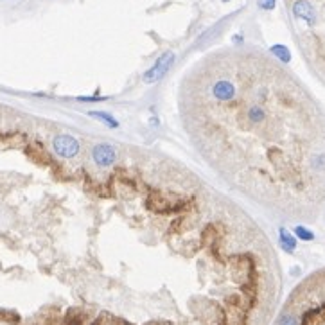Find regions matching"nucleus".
I'll return each mask as SVG.
<instances>
[{
  "mask_svg": "<svg viewBox=\"0 0 325 325\" xmlns=\"http://www.w3.org/2000/svg\"><path fill=\"white\" fill-rule=\"evenodd\" d=\"M180 115L190 144L230 189L280 218L314 223L325 207V111L257 49L216 50L187 72Z\"/></svg>",
  "mask_w": 325,
  "mask_h": 325,
  "instance_id": "1",
  "label": "nucleus"
},
{
  "mask_svg": "<svg viewBox=\"0 0 325 325\" xmlns=\"http://www.w3.org/2000/svg\"><path fill=\"white\" fill-rule=\"evenodd\" d=\"M275 325H325V270L296 289Z\"/></svg>",
  "mask_w": 325,
  "mask_h": 325,
  "instance_id": "2",
  "label": "nucleus"
},
{
  "mask_svg": "<svg viewBox=\"0 0 325 325\" xmlns=\"http://www.w3.org/2000/svg\"><path fill=\"white\" fill-rule=\"evenodd\" d=\"M174 59H176V56H174L173 50H165L160 58H158L157 61L153 63V65L144 72V76H142L144 81L146 83H155V81H158V79H162L169 72V69L173 67Z\"/></svg>",
  "mask_w": 325,
  "mask_h": 325,
  "instance_id": "3",
  "label": "nucleus"
},
{
  "mask_svg": "<svg viewBox=\"0 0 325 325\" xmlns=\"http://www.w3.org/2000/svg\"><path fill=\"white\" fill-rule=\"evenodd\" d=\"M52 149L63 158H74L79 153V142L69 133H59L52 139Z\"/></svg>",
  "mask_w": 325,
  "mask_h": 325,
  "instance_id": "4",
  "label": "nucleus"
},
{
  "mask_svg": "<svg viewBox=\"0 0 325 325\" xmlns=\"http://www.w3.org/2000/svg\"><path fill=\"white\" fill-rule=\"evenodd\" d=\"M92 158L99 167H110L115 164L117 160V151L111 144L106 142H99L92 148Z\"/></svg>",
  "mask_w": 325,
  "mask_h": 325,
  "instance_id": "5",
  "label": "nucleus"
},
{
  "mask_svg": "<svg viewBox=\"0 0 325 325\" xmlns=\"http://www.w3.org/2000/svg\"><path fill=\"white\" fill-rule=\"evenodd\" d=\"M293 11H295V15L296 17H300V18H304V20H309V22H313L314 20V11H313V8L305 2V0H298L295 6H293Z\"/></svg>",
  "mask_w": 325,
  "mask_h": 325,
  "instance_id": "6",
  "label": "nucleus"
},
{
  "mask_svg": "<svg viewBox=\"0 0 325 325\" xmlns=\"http://www.w3.org/2000/svg\"><path fill=\"white\" fill-rule=\"evenodd\" d=\"M88 115L94 117V119H101V122L108 124L110 128H119V122H117L115 117H111L110 113H104V111H88Z\"/></svg>",
  "mask_w": 325,
  "mask_h": 325,
  "instance_id": "7",
  "label": "nucleus"
},
{
  "mask_svg": "<svg viewBox=\"0 0 325 325\" xmlns=\"http://www.w3.org/2000/svg\"><path fill=\"white\" fill-rule=\"evenodd\" d=\"M259 6L263 9H273L275 8V0H259Z\"/></svg>",
  "mask_w": 325,
  "mask_h": 325,
  "instance_id": "8",
  "label": "nucleus"
},
{
  "mask_svg": "<svg viewBox=\"0 0 325 325\" xmlns=\"http://www.w3.org/2000/svg\"><path fill=\"white\" fill-rule=\"evenodd\" d=\"M296 234H300L302 239H313V235L309 234V232H305L304 227H296Z\"/></svg>",
  "mask_w": 325,
  "mask_h": 325,
  "instance_id": "9",
  "label": "nucleus"
},
{
  "mask_svg": "<svg viewBox=\"0 0 325 325\" xmlns=\"http://www.w3.org/2000/svg\"><path fill=\"white\" fill-rule=\"evenodd\" d=\"M223 2H230V0H223Z\"/></svg>",
  "mask_w": 325,
  "mask_h": 325,
  "instance_id": "10",
  "label": "nucleus"
}]
</instances>
